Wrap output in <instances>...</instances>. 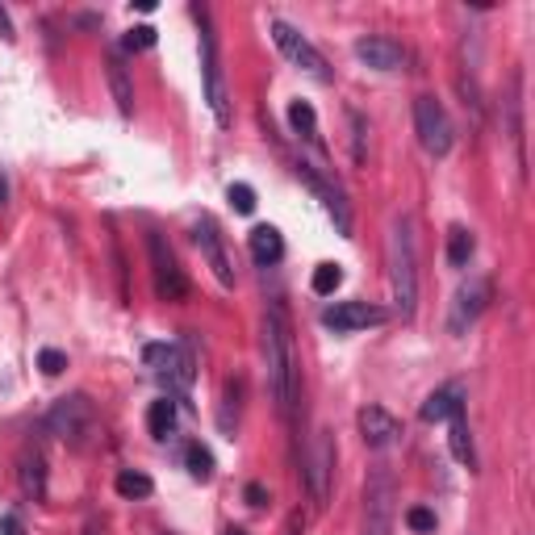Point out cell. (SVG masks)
<instances>
[{
	"mask_svg": "<svg viewBox=\"0 0 535 535\" xmlns=\"http://www.w3.org/2000/svg\"><path fill=\"white\" fill-rule=\"evenodd\" d=\"M264 360H268V390L285 423H297V401H302V355L293 343V327L285 305L272 302L264 314Z\"/></svg>",
	"mask_w": 535,
	"mask_h": 535,
	"instance_id": "1",
	"label": "cell"
},
{
	"mask_svg": "<svg viewBox=\"0 0 535 535\" xmlns=\"http://www.w3.org/2000/svg\"><path fill=\"white\" fill-rule=\"evenodd\" d=\"M418 259H414V226L410 218H393L390 226V285L401 322H410L418 310Z\"/></svg>",
	"mask_w": 535,
	"mask_h": 535,
	"instance_id": "2",
	"label": "cell"
},
{
	"mask_svg": "<svg viewBox=\"0 0 535 535\" xmlns=\"http://www.w3.org/2000/svg\"><path fill=\"white\" fill-rule=\"evenodd\" d=\"M193 22L201 30V80H206V101L214 122L226 130L231 126V97H226V80H222V55H218V34H214V22H209L206 4H193Z\"/></svg>",
	"mask_w": 535,
	"mask_h": 535,
	"instance_id": "3",
	"label": "cell"
},
{
	"mask_svg": "<svg viewBox=\"0 0 535 535\" xmlns=\"http://www.w3.org/2000/svg\"><path fill=\"white\" fill-rule=\"evenodd\" d=\"M143 360L155 368L159 385L168 390V398H184L197 381V355L189 343H146Z\"/></svg>",
	"mask_w": 535,
	"mask_h": 535,
	"instance_id": "4",
	"label": "cell"
},
{
	"mask_svg": "<svg viewBox=\"0 0 535 535\" xmlns=\"http://www.w3.org/2000/svg\"><path fill=\"white\" fill-rule=\"evenodd\" d=\"M92 426H97V406H92L84 393L59 398L50 406L47 418H42V431L63 439V443H72V448H84V439L92 435Z\"/></svg>",
	"mask_w": 535,
	"mask_h": 535,
	"instance_id": "5",
	"label": "cell"
},
{
	"mask_svg": "<svg viewBox=\"0 0 535 535\" xmlns=\"http://www.w3.org/2000/svg\"><path fill=\"white\" fill-rule=\"evenodd\" d=\"M146 259H151V280H155L159 302H184L189 297V276H184L180 259H176V251L159 231L146 234Z\"/></svg>",
	"mask_w": 535,
	"mask_h": 535,
	"instance_id": "6",
	"label": "cell"
},
{
	"mask_svg": "<svg viewBox=\"0 0 535 535\" xmlns=\"http://www.w3.org/2000/svg\"><path fill=\"white\" fill-rule=\"evenodd\" d=\"M268 30H272V42L280 47V55L289 63H297L302 72H310L318 80V84H330V67H327V59H322V50L310 42V38L297 30V25H289L285 17H272L268 22Z\"/></svg>",
	"mask_w": 535,
	"mask_h": 535,
	"instance_id": "7",
	"label": "cell"
},
{
	"mask_svg": "<svg viewBox=\"0 0 535 535\" xmlns=\"http://www.w3.org/2000/svg\"><path fill=\"white\" fill-rule=\"evenodd\" d=\"M414 130H418L423 151L426 155H435V159H443L452 151V143H456V130H452L448 113H443V105H439L435 97L414 101Z\"/></svg>",
	"mask_w": 535,
	"mask_h": 535,
	"instance_id": "8",
	"label": "cell"
},
{
	"mask_svg": "<svg viewBox=\"0 0 535 535\" xmlns=\"http://www.w3.org/2000/svg\"><path fill=\"white\" fill-rule=\"evenodd\" d=\"M489 297H494V285H489L486 276H473L469 285H460L456 302H452V314H448V330H452V335H464V330L473 327L477 318L486 314Z\"/></svg>",
	"mask_w": 535,
	"mask_h": 535,
	"instance_id": "9",
	"label": "cell"
},
{
	"mask_svg": "<svg viewBox=\"0 0 535 535\" xmlns=\"http://www.w3.org/2000/svg\"><path fill=\"white\" fill-rule=\"evenodd\" d=\"M293 171H297V176H302V180L310 184L318 197H322V206H327V214L335 218L339 234H352V206H347V197H343L339 184H330L327 176H322L314 163H305V159H297V163H293Z\"/></svg>",
	"mask_w": 535,
	"mask_h": 535,
	"instance_id": "10",
	"label": "cell"
},
{
	"mask_svg": "<svg viewBox=\"0 0 535 535\" xmlns=\"http://www.w3.org/2000/svg\"><path fill=\"white\" fill-rule=\"evenodd\" d=\"M385 318L390 314L373 302H339V305H327V310H322V327L335 330V335H352V330L381 327Z\"/></svg>",
	"mask_w": 535,
	"mask_h": 535,
	"instance_id": "11",
	"label": "cell"
},
{
	"mask_svg": "<svg viewBox=\"0 0 535 535\" xmlns=\"http://www.w3.org/2000/svg\"><path fill=\"white\" fill-rule=\"evenodd\" d=\"M193 239H197V247H201V256H206L209 272L218 276L222 289H234V259H231V251H226V243H222V234H218V226H214V218L197 222Z\"/></svg>",
	"mask_w": 535,
	"mask_h": 535,
	"instance_id": "12",
	"label": "cell"
},
{
	"mask_svg": "<svg viewBox=\"0 0 535 535\" xmlns=\"http://www.w3.org/2000/svg\"><path fill=\"white\" fill-rule=\"evenodd\" d=\"M355 59L373 67V72H401L406 67V47L393 42L385 34H368V38H355Z\"/></svg>",
	"mask_w": 535,
	"mask_h": 535,
	"instance_id": "13",
	"label": "cell"
},
{
	"mask_svg": "<svg viewBox=\"0 0 535 535\" xmlns=\"http://www.w3.org/2000/svg\"><path fill=\"white\" fill-rule=\"evenodd\" d=\"M355 423H360V439H364L373 452H385L401 439V423L385 406H364V410L355 414Z\"/></svg>",
	"mask_w": 535,
	"mask_h": 535,
	"instance_id": "14",
	"label": "cell"
},
{
	"mask_svg": "<svg viewBox=\"0 0 535 535\" xmlns=\"http://www.w3.org/2000/svg\"><path fill=\"white\" fill-rule=\"evenodd\" d=\"M310 469H305V481H310V494L314 502H327L330 498V473H335V435L322 431L314 439V452H310Z\"/></svg>",
	"mask_w": 535,
	"mask_h": 535,
	"instance_id": "15",
	"label": "cell"
},
{
	"mask_svg": "<svg viewBox=\"0 0 535 535\" xmlns=\"http://www.w3.org/2000/svg\"><path fill=\"white\" fill-rule=\"evenodd\" d=\"M464 410V385L460 381H448V385H439L431 398L418 406V418L423 423H443V418H452V414Z\"/></svg>",
	"mask_w": 535,
	"mask_h": 535,
	"instance_id": "16",
	"label": "cell"
},
{
	"mask_svg": "<svg viewBox=\"0 0 535 535\" xmlns=\"http://www.w3.org/2000/svg\"><path fill=\"white\" fill-rule=\"evenodd\" d=\"M105 75H110V88H113V101H118V113H122V118H134L130 72H126V59L118 55V50H110V59H105Z\"/></svg>",
	"mask_w": 535,
	"mask_h": 535,
	"instance_id": "17",
	"label": "cell"
},
{
	"mask_svg": "<svg viewBox=\"0 0 535 535\" xmlns=\"http://www.w3.org/2000/svg\"><path fill=\"white\" fill-rule=\"evenodd\" d=\"M364 535H390V477H377L368 486V531Z\"/></svg>",
	"mask_w": 535,
	"mask_h": 535,
	"instance_id": "18",
	"label": "cell"
},
{
	"mask_svg": "<svg viewBox=\"0 0 535 535\" xmlns=\"http://www.w3.org/2000/svg\"><path fill=\"white\" fill-rule=\"evenodd\" d=\"M247 247H251V259L259 268L280 264V256H285V239H280L276 226H256V231L247 234Z\"/></svg>",
	"mask_w": 535,
	"mask_h": 535,
	"instance_id": "19",
	"label": "cell"
},
{
	"mask_svg": "<svg viewBox=\"0 0 535 535\" xmlns=\"http://www.w3.org/2000/svg\"><path fill=\"white\" fill-rule=\"evenodd\" d=\"M17 481H22V489L34 502L47 498V460H42V452H22V460H17Z\"/></svg>",
	"mask_w": 535,
	"mask_h": 535,
	"instance_id": "20",
	"label": "cell"
},
{
	"mask_svg": "<svg viewBox=\"0 0 535 535\" xmlns=\"http://www.w3.org/2000/svg\"><path fill=\"white\" fill-rule=\"evenodd\" d=\"M448 443H452V456L469 469V473H477V452H473V431H469V418L460 414H452L448 418Z\"/></svg>",
	"mask_w": 535,
	"mask_h": 535,
	"instance_id": "21",
	"label": "cell"
},
{
	"mask_svg": "<svg viewBox=\"0 0 535 535\" xmlns=\"http://www.w3.org/2000/svg\"><path fill=\"white\" fill-rule=\"evenodd\" d=\"M519 92H523V75L514 72L511 80V138H514V155H519V171L527 176V151H523V101H519Z\"/></svg>",
	"mask_w": 535,
	"mask_h": 535,
	"instance_id": "22",
	"label": "cell"
},
{
	"mask_svg": "<svg viewBox=\"0 0 535 535\" xmlns=\"http://www.w3.org/2000/svg\"><path fill=\"white\" fill-rule=\"evenodd\" d=\"M289 126H293V134H297V138L322 146V134H318V113H314V105H310V101H293V105H289Z\"/></svg>",
	"mask_w": 535,
	"mask_h": 535,
	"instance_id": "23",
	"label": "cell"
},
{
	"mask_svg": "<svg viewBox=\"0 0 535 535\" xmlns=\"http://www.w3.org/2000/svg\"><path fill=\"white\" fill-rule=\"evenodd\" d=\"M146 431H151V439H168L171 431H176V398L151 401V410H146Z\"/></svg>",
	"mask_w": 535,
	"mask_h": 535,
	"instance_id": "24",
	"label": "cell"
},
{
	"mask_svg": "<svg viewBox=\"0 0 535 535\" xmlns=\"http://www.w3.org/2000/svg\"><path fill=\"white\" fill-rule=\"evenodd\" d=\"M473 251H477L473 231H464V226H452V231H448V264H452V268H469Z\"/></svg>",
	"mask_w": 535,
	"mask_h": 535,
	"instance_id": "25",
	"label": "cell"
},
{
	"mask_svg": "<svg viewBox=\"0 0 535 535\" xmlns=\"http://www.w3.org/2000/svg\"><path fill=\"white\" fill-rule=\"evenodd\" d=\"M184 469H189L193 481H209L218 464H214V452H209L206 443H189V448H184Z\"/></svg>",
	"mask_w": 535,
	"mask_h": 535,
	"instance_id": "26",
	"label": "cell"
},
{
	"mask_svg": "<svg viewBox=\"0 0 535 535\" xmlns=\"http://www.w3.org/2000/svg\"><path fill=\"white\" fill-rule=\"evenodd\" d=\"M113 489H118L122 498H151V494H155V481H151L146 473H134V469H126V473H118Z\"/></svg>",
	"mask_w": 535,
	"mask_h": 535,
	"instance_id": "27",
	"label": "cell"
},
{
	"mask_svg": "<svg viewBox=\"0 0 535 535\" xmlns=\"http://www.w3.org/2000/svg\"><path fill=\"white\" fill-rule=\"evenodd\" d=\"M339 285H343V268L339 264H318L314 276H310V289H314L318 297H330Z\"/></svg>",
	"mask_w": 535,
	"mask_h": 535,
	"instance_id": "28",
	"label": "cell"
},
{
	"mask_svg": "<svg viewBox=\"0 0 535 535\" xmlns=\"http://www.w3.org/2000/svg\"><path fill=\"white\" fill-rule=\"evenodd\" d=\"M155 25H134V30H126L122 34V50L118 55H138V50H151L155 47Z\"/></svg>",
	"mask_w": 535,
	"mask_h": 535,
	"instance_id": "29",
	"label": "cell"
},
{
	"mask_svg": "<svg viewBox=\"0 0 535 535\" xmlns=\"http://www.w3.org/2000/svg\"><path fill=\"white\" fill-rule=\"evenodd\" d=\"M347 122H352V159L355 163H364L368 159V122H364V113L360 110H347Z\"/></svg>",
	"mask_w": 535,
	"mask_h": 535,
	"instance_id": "30",
	"label": "cell"
},
{
	"mask_svg": "<svg viewBox=\"0 0 535 535\" xmlns=\"http://www.w3.org/2000/svg\"><path fill=\"white\" fill-rule=\"evenodd\" d=\"M226 201L234 206V214H256V189H251V184H243V180L226 189Z\"/></svg>",
	"mask_w": 535,
	"mask_h": 535,
	"instance_id": "31",
	"label": "cell"
},
{
	"mask_svg": "<svg viewBox=\"0 0 535 535\" xmlns=\"http://www.w3.org/2000/svg\"><path fill=\"white\" fill-rule=\"evenodd\" d=\"M406 527L418 531V535L435 531V511H426V506H410V511H406Z\"/></svg>",
	"mask_w": 535,
	"mask_h": 535,
	"instance_id": "32",
	"label": "cell"
},
{
	"mask_svg": "<svg viewBox=\"0 0 535 535\" xmlns=\"http://www.w3.org/2000/svg\"><path fill=\"white\" fill-rule=\"evenodd\" d=\"M38 368H42V377H59L63 368H67V355L55 352V347H42L38 352Z\"/></svg>",
	"mask_w": 535,
	"mask_h": 535,
	"instance_id": "33",
	"label": "cell"
},
{
	"mask_svg": "<svg viewBox=\"0 0 535 535\" xmlns=\"http://www.w3.org/2000/svg\"><path fill=\"white\" fill-rule=\"evenodd\" d=\"M243 502H247V506H256V511H259V506H268V489L259 486V481H251V486L243 489Z\"/></svg>",
	"mask_w": 535,
	"mask_h": 535,
	"instance_id": "34",
	"label": "cell"
},
{
	"mask_svg": "<svg viewBox=\"0 0 535 535\" xmlns=\"http://www.w3.org/2000/svg\"><path fill=\"white\" fill-rule=\"evenodd\" d=\"M0 535H25V523L17 514H0Z\"/></svg>",
	"mask_w": 535,
	"mask_h": 535,
	"instance_id": "35",
	"label": "cell"
},
{
	"mask_svg": "<svg viewBox=\"0 0 535 535\" xmlns=\"http://www.w3.org/2000/svg\"><path fill=\"white\" fill-rule=\"evenodd\" d=\"M0 38H4V42H13V38H17V34H13V17L4 9H0Z\"/></svg>",
	"mask_w": 535,
	"mask_h": 535,
	"instance_id": "36",
	"label": "cell"
},
{
	"mask_svg": "<svg viewBox=\"0 0 535 535\" xmlns=\"http://www.w3.org/2000/svg\"><path fill=\"white\" fill-rule=\"evenodd\" d=\"M75 25H80V30H97L101 17H97V13H80V17H75Z\"/></svg>",
	"mask_w": 535,
	"mask_h": 535,
	"instance_id": "37",
	"label": "cell"
},
{
	"mask_svg": "<svg viewBox=\"0 0 535 535\" xmlns=\"http://www.w3.org/2000/svg\"><path fill=\"white\" fill-rule=\"evenodd\" d=\"M84 535H105V523H101L97 514H92V519L84 523Z\"/></svg>",
	"mask_w": 535,
	"mask_h": 535,
	"instance_id": "38",
	"label": "cell"
},
{
	"mask_svg": "<svg viewBox=\"0 0 535 535\" xmlns=\"http://www.w3.org/2000/svg\"><path fill=\"white\" fill-rule=\"evenodd\" d=\"M297 531H302V514H293L289 523H285V535H297Z\"/></svg>",
	"mask_w": 535,
	"mask_h": 535,
	"instance_id": "39",
	"label": "cell"
},
{
	"mask_svg": "<svg viewBox=\"0 0 535 535\" xmlns=\"http://www.w3.org/2000/svg\"><path fill=\"white\" fill-rule=\"evenodd\" d=\"M4 201H9V180L0 176V206H4Z\"/></svg>",
	"mask_w": 535,
	"mask_h": 535,
	"instance_id": "40",
	"label": "cell"
},
{
	"mask_svg": "<svg viewBox=\"0 0 535 535\" xmlns=\"http://www.w3.org/2000/svg\"><path fill=\"white\" fill-rule=\"evenodd\" d=\"M222 535H247V531H243V527H226V531H222Z\"/></svg>",
	"mask_w": 535,
	"mask_h": 535,
	"instance_id": "41",
	"label": "cell"
},
{
	"mask_svg": "<svg viewBox=\"0 0 535 535\" xmlns=\"http://www.w3.org/2000/svg\"><path fill=\"white\" fill-rule=\"evenodd\" d=\"M163 535H176V531H163Z\"/></svg>",
	"mask_w": 535,
	"mask_h": 535,
	"instance_id": "42",
	"label": "cell"
}]
</instances>
